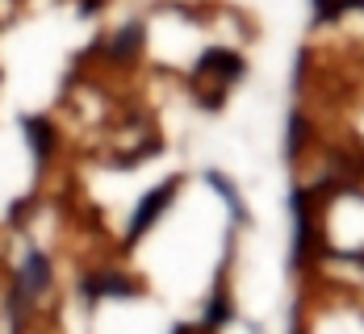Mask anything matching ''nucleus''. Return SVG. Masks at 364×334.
Returning <instances> with one entry per match:
<instances>
[{
    "label": "nucleus",
    "mask_w": 364,
    "mask_h": 334,
    "mask_svg": "<svg viewBox=\"0 0 364 334\" xmlns=\"http://www.w3.org/2000/svg\"><path fill=\"white\" fill-rule=\"evenodd\" d=\"M168 196H172V188H159V192H151V196H146V205L139 209V218L130 222V238H143V230L155 222V213L168 205Z\"/></svg>",
    "instance_id": "1"
}]
</instances>
